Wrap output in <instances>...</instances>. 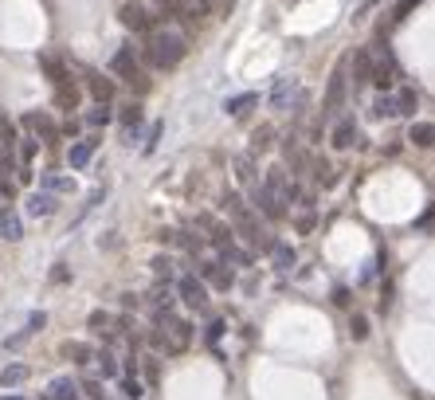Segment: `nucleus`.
Instances as JSON below:
<instances>
[{
  "instance_id": "obj_1",
  "label": "nucleus",
  "mask_w": 435,
  "mask_h": 400,
  "mask_svg": "<svg viewBox=\"0 0 435 400\" xmlns=\"http://www.w3.org/2000/svg\"><path fill=\"white\" fill-rule=\"evenodd\" d=\"M188 43L180 32H149V43H145V59H149V67L153 71H173L180 67V59H185Z\"/></svg>"
},
{
  "instance_id": "obj_2",
  "label": "nucleus",
  "mask_w": 435,
  "mask_h": 400,
  "mask_svg": "<svg viewBox=\"0 0 435 400\" xmlns=\"http://www.w3.org/2000/svg\"><path fill=\"white\" fill-rule=\"evenodd\" d=\"M224 208L231 212V220H236V232L248 239L251 247H263V251H271V239L263 236V228H259L255 212L243 205V196H239V193H228V196H224Z\"/></svg>"
},
{
  "instance_id": "obj_3",
  "label": "nucleus",
  "mask_w": 435,
  "mask_h": 400,
  "mask_svg": "<svg viewBox=\"0 0 435 400\" xmlns=\"http://www.w3.org/2000/svg\"><path fill=\"white\" fill-rule=\"evenodd\" d=\"M110 75H118L122 83H129L137 94L149 91V79H145V71H141V63H137V55H134V47H129V43L114 52V59H110Z\"/></svg>"
},
{
  "instance_id": "obj_4",
  "label": "nucleus",
  "mask_w": 435,
  "mask_h": 400,
  "mask_svg": "<svg viewBox=\"0 0 435 400\" xmlns=\"http://www.w3.org/2000/svg\"><path fill=\"white\" fill-rule=\"evenodd\" d=\"M118 20H122V28L134 32V35H149V32H153V12L145 8L141 0H126V4L118 8Z\"/></svg>"
},
{
  "instance_id": "obj_5",
  "label": "nucleus",
  "mask_w": 435,
  "mask_h": 400,
  "mask_svg": "<svg viewBox=\"0 0 435 400\" xmlns=\"http://www.w3.org/2000/svg\"><path fill=\"white\" fill-rule=\"evenodd\" d=\"M177 295H180L185 307L208 310V287H204V279H197V275H180V279H177Z\"/></svg>"
},
{
  "instance_id": "obj_6",
  "label": "nucleus",
  "mask_w": 435,
  "mask_h": 400,
  "mask_svg": "<svg viewBox=\"0 0 435 400\" xmlns=\"http://www.w3.org/2000/svg\"><path fill=\"white\" fill-rule=\"evenodd\" d=\"M20 126L32 130L35 142H43V145H55V137H59V126H55V118H52V114H43V110L24 114V118H20Z\"/></svg>"
},
{
  "instance_id": "obj_7",
  "label": "nucleus",
  "mask_w": 435,
  "mask_h": 400,
  "mask_svg": "<svg viewBox=\"0 0 435 400\" xmlns=\"http://www.w3.org/2000/svg\"><path fill=\"white\" fill-rule=\"evenodd\" d=\"M345 103V63H337L330 75V86H325V98H322V114H337Z\"/></svg>"
},
{
  "instance_id": "obj_8",
  "label": "nucleus",
  "mask_w": 435,
  "mask_h": 400,
  "mask_svg": "<svg viewBox=\"0 0 435 400\" xmlns=\"http://www.w3.org/2000/svg\"><path fill=\"white\" fill-rule=\"evenodd\" d=\"M197 228H204V239H208L212 247H220V251L231 244V228H228V224H220L216 216H208V212L197 216Z\"/></svg>"
},
{
  "instance_id": "obj_9",
  "label": "nucleus",
  "mask_w": 435,
  "mask_h": 400,
  "mask_svg": "<svg viewBox=\"0 0 435 400\" xmlns=\"http://www.w3.org/2000/svg\"><path fill=\"white\" fill-rule=\"evenodd\" d=\"M86 91H91V98L94 103H106L110 106V98H114V79L110 75H103V71H86Z\"/></svg>"
},
{
  "instance_id": "obj_10",
  "label": "nucleus",
  "mask_w": 435,
  "mask_h": 400,
  "mask_svg": "<svg viewBox=\"0 0 435 400\" xmlns=\"http://www.w3.org/2000/svg\"><path fill=\"white\" fill-rule=\"evenodd\" d=\"M79 103H83V91H79L75 79H67V83H55V106H59L63 114H75Z\"/></svg>"
},
{
  "instance_id": "obj_11",
  "label": "nucleus",
  "mask_w": 435,
  "mask_h": 400,
  "mask_svg": "<svg viewBox=\"0 0 435 400\" xmlns=\"http://www.w3.org/2000/svg\"><path fill=\"white\" fill-rule=\"evenodd\" d=\"M197 279H208V282H216L220 290H228L231 287V271L220 263V259H200V267H197Z\"/></svg>"
},
{
  "instance_id": "obj_12",
  "label": "nucleus",
  "mask_w": 435,
  "mask_h": 400,
  "mask_svg": "<svg viewBox=\"0 0 435 400\" xmlns=\"http://www.w3.org/2000/svg\"><path fill=\"white\" fill-rule=\"evenodd\" d=\"M98 142H103V137H83V142L71 145V154H67L71 169H86V165H91V157H94V149H98Z\"/></svg>"
},
{
  "instance_id": "obj_13",
  "label": "nucleus",
  "mask_w": 435,
  "mask_h": 400,
  "mask_svg": "<svg viewBox=\"0 0 435 400\" xmlns=\"http://www.w3.org/2000/svg\"><path fill=\"white\" fill-rule=\"evenodd\" d=\"M255 208L267 216V220H282V216H286V205H282V200H274L263 185H255Z\"/></svg>"
},
{
  "instance_id": "obj_14",
  "label": "nucleus",
  "mask_w": 435,
  "mask_h": 400,
  "mask_svg": "<svg viewBox=\"0 0 435 400\" xmlns=\"http://www.w3.org/2000/svg\"><path fill=\"white\" fill-rule=\"evenodd\" d=\"M40 67H43V75H47V83H67L71 79V71H67V63L59 59V55H52V52H43L40 55Z\"/></svg>"
},
{
  "instance_id": "obj_15",
  "label": "nucleus",
  "mask_w": 435,
  "mask_h": 400,
  "mask_svg": "<svg viewBox=\"0 0 435 400\" xmlns=\"http://www.w3.org/2000/svg\"><path fill=\"white\" fill-rule=\"evenodd\" d=\"M24 236V220H20L12 208H0V239H8V244H16V239Z\"/></svg>"
},
{
  "instance_id": "obj_16",
  "label": "nucleus",
  "mask_w": 435,
  "mask_h": 400,
  "mask_svg": "<svg viewBox=\"0 0 435 400\" xmlns=\"http://www.w3.org/2000/svg\"><path fill=\"white\" fill-rule=\"evenodd\" d=\"M263 188L274 196V200H282V205H286V200H290V185H286V173H282V169H267V177H263Z\"/></svg>"
},
{
  "instance_id": "obj_17",
  "label": "nucleus",
  "mask_w": 435,
  "mask_h": 400,
  "mask_svg": "<svg viewBox=\"0 0 435 400\" xmlns=\"http://www.w3.org/2000/svg\"><path fill=\"white\" fill-rule=\"evenodd\" d=\"M28 373H32V369H28L24 361H12V365H4V369H0V389H20V384L28 381Z\"/></svg>"
},
{
  "instance_id": "obj_18",
  "label": "nucleus",
  "mask_w": 435,
  "mask_h": 400,
  "mask_svg": "<svg viewBox=\"0 0 435 400\" xmlns=\"http://www.w3.org/2000/svg\"><path fill=\"white\" fill-rule=\"evenodd\" d=\"M59 353H63L67 361H75V365H86V361H94V349L86 345V341H75V338H71V341H63V345H59Z\"/></svg>"
},
{
  "instance_id": "obj_19",
  "label": "nucleus",
  "mask_w": 435,
  "mask_h": 400,
  "mask_svg": "<svg viewBox=\"0 0 435 400\" xmlns=\"http://www.w3.org/2000/svg\"><path fill=\"white\" fill-rule=\"evenodd\" d=\"M47 396L52 400H79V381H71V377H55V381L47 384Z\"/></svg>"
},
{
  "instance_id": "obj_20",
  "label": "nucleus",
  "mask_w": 435,
  "mask_h": 400,
  "mask_svg": "<svg viewBox=\"0 0 435 400\" xmlns=\"http://www.w3.org/2000/svg\"><path fill=\"white\" fill-rule=\"evenodd\" d=\"M353 142H357V122L353 118L337 122V126H333V149H349Z\"/></svg>"
},
{
  "instance_id": "obj_21",
  "label": "nucleus",
  "mask_w": 435,
  "mask_h": 400,
  "mask_svg": "<svg viewBox=\"0 0 435 400\" xmlns=\"http://www.w3.org/2000/svg\"><path fill=\"white\" fill-rule=\"evenodd\" d=\"M408 142L419 145V149H431L435 145V122H416V126L408 130Z\"/></svg>"
},
{
  "instance_id": "obj_22",
  "label": "nucleus",
  "mask_w": 435,
  "mask_h": 400,
  "mask_svg": "<svg viewBox=\"0 0 435 400\" xmlns=\"http://www.w3.org/2000/svg\"><path fill=\"white\" fill-rule=\"evenodd\" d=\"M24 208H28V216H52L55 212V196L52 193H32Z\"/></svg>"
},
{
  "instance_id": "obj_23",
  "label": "nucleus",
  "mask_w": 435,
  "mask_h": 400,
  "mask_svg": "<svg viewBox=\"0 0 435 400\" xmlns=\"http://www.w3.org/2000/svg\"><path fill=\"white\" fill-rule=\"evenodd\" d=\"M110 322H114V318L106 314V310H91V318H86V330H91V333H103V338L110 341V338H114Z\"/></svg>"
},
{
  "instance_id": "obj_24",
  "label": "nucleus",
  "mask_w": 435,
  "mask_h": 400,
  "mask_svg": "<svg viewBox=\"0 0 435 400\" xmlns=\"http://www.w3.org/2000/svg\"><path fill=\"white\" fill-rule=\"evenodd\" d=\"M310 169H314V177H318V185H322V188H330L333 181H337L333 165H330V161H322V157H310Z\"/></svg>"
},
{
  "instance_id": "obj_25",
  "label": "nucleus",
  "mask_w": 435,
  "mask_h": 400,
  "mask_svg": "<svg viewBox=\"0 0 435 400\" xmlns=\"http://www.w3.org/2000/svg\"><path fill=\"white\" fill-rule=\"evenodd\" d=\"M393 98H396V114H404V118H408V114H416L419 98H416V91H412V86H404V91L393 94Z\"/></svg>"
},
{
  "instance_id": "obj_26",
  "label": "nucleus",
  "mask_w": 435,
  "mask_h": 400,
  "mask_svg": "<svg viewBox=\"0 0 435 400\" xmlns=\"http://www.w3.org/2000/svg\"><path fill=\"white\" fill-rule=\"evenodd\" d=\"M353 71H357V75H353L357 83H369V79H373V59H369L365 47H361V52L353 55Z\"/></svg>"
},
{
  "instance_id": "obj_27",
  "label": "nucleus",
  "mask_w": 435,
  "mask_h": 400,
  "mask_svg": "<svg viewBox=\"0 0 435 400\" xmlns=\"http://www.w3.org/2000/svg\"><path fill=\"white\" fill-rule=\"evenodd\" d=\"M259 103V94H236V98H228V103H224V114H243L248 110V106H255Z\"/></svg>"
},
{
  "instance_id": "obj_28",
  "label": "nucleus",
  "mask_w": 435,
  "mask_h": 400,
  "mask_svg": "<svg viewBox=\"0 0 435 400\" xmlns=\"http://www.w3.org/2000/svg\"><path fill=\"white\" fill-rule=\"evenodd\" d=\"M153 8L161 12V16H188V0H153Z\"/></svg>"
},
{
  "instance_id": "obj_29",
  "label": "nucleus",
  "mask_w": 435,
  "mask_h": 400,
  "mask_svg": "<svg viewBox=\"0 0 435 400\" xmlns=\"http://www.w3.org/2000/svg\"><path fill=\"white\" fill-rule=\"evenodd\" d=\"M94 361H98L103 377H118V361H114V349H98V353H94Z\"/></svg>"
},
{
  "instance_id": "obj_30",
  "label": "nucleus",
  "mask_w": 435,
  "mask_h": 400,
  "mask_svg": "<svg viewBox=\"0 0 435 400\" xmlns=\"http://www.w3.org/2000/svg\"><path fill=\"white\" fill-rule=\"evenodd\" d=\"M373 114H376V118H396V98H393V94H381L376 106H373Z\"/></svg>"
},
{
  "instance_id": "obj_31",
  "label": "nucleus",
  "mask_w": 435,
  "mask_h": 400,
  "mask_svg": "<svg viewBox=\"0 0 435 400\" xmlns=\"http://www.w3.org/2000/svg\"><path fill=\"white\" fill-rule=\"evenodd\" d=\"M106 122H110V106H106V103H94V110L86 114V126L98 130V126H106Z\"/></svg>"
},
{
  "instance_id": "obj_32",
  "label": "nucleus",
  "mask_w": 435,
  "mask_h": 400,
  "mask_svg": "<svg viewBox=\"0 0 435 400\" xmlns=\"http://www.w3.org/2000/svg\"><path fill=\"white\" fill-rule=\"evenodd\" d=\"M122 392H126V400H141V396H145V384L137 381L134 373H126V381H122Z\"/></svg>"
},
{
  "instance_id": "obj_33",
  "label": "nucleus",
  "mask_w": 435,
  "mask_h": 400,
  "mask_svg": "<svg viewBox=\"0 0 435 400\" xmlns=\"http://www.w3.org/2000/svg\"><path fill=\"white\" fill-rule=\"evenodd\" d=\"M271 256H274V263H279L282 271H286V267L294 263V251H290L286 244H271Z\"/></svg>"
},
{
  "instance_id": "obj_34",
  "label": "nucleus",
  "mask_w": 435,
  "mask_h": 400,
  "mask_svg": "<svg viewBox=\"0 0 435 400\" xmlns=\"http://www.w3.org/2000/svg\"><path fill=\"white\" fill-rule=\"evenodd\" d=\"M141 122V106L137 103H129L126 110H122V126H126V134H134V126Z\"/></svg>"
},
{
  "instance_id": "obj_35",
  "label": "nucleus",
  "mask_w": 435,
  "mask_h": 400,
  "mask_svg": "<svg viewBox=\"0 0 435 400\" xmlns=\"http://www.w3.org/2000/svg\"><path fill=\"white\" fill-rule=\"evenodd\" d=\"M236 177L243 185H255V173H251V157H236Z\"/></svg>"
},
{
  "instance_id": "obj_36",
  "label": "nucleus",
  "mask_w": 435,
  "mask_h": 400,
  "mask_svg": "<svg viewBox=\"0 0 435 400\" xmlns=\"http://www.w3.org/2000/svg\"><path fill=\"white\" fill-rule=\"evenodd\" d=\"M416 8H419V0H396V8H393V20H396V24H400V20H408L412 12H416Z\"/></svg>"
},
{
  "instance_id": "obj_37",
  "label": "nucleus",
  "mask_w": 435,
  "mask_h": 400,
  "mask_svg": "<svg viewBox=\"0 0 435 400\" xmlns=\"http://www.w3.org/2000/svg\"><path fill=\"white\" fill-rule=\"evenodd\" d=\"M153 275L169 282V279H173V256H157V259H153Z\"/></svg>"
},
{
  "instance_id": "obj_38",
  "label": "nucleus",
  "mask_w": 435,
  "mask_h": 400,
  "mask_svg": "<svg viewBox=\"0 0 435 400\" xmlns=\"http://www.w3.org/2000/svg\"><path fill=\"white\" fill-rule=\"evenodd\" d=\"M349 333H353V341H365V338H369V318H365V314H353Z\"/></svg>"
},
{
  "instance_id": "obj_39",
  "label": "nucleus",
  "mask_w": 435,
  "mask_h": 400,
  "mask_svg": "<svg viewBox=\"0 0 435 400\" xmlns=\"http://www.w3.org/2000/svg\"><path fill=\"white\" fill-rule=\"evenodd\" d=\"M79 389L86 392V400H106V392H103V381H94V377H91V381H79Z\"/></svg>"
},
{
  "instance_id": "obj_40",
  "label": "nucleus",
  "mask_w": 435,
  "mask_h": 400,
  "mask_svg": "<svg viewBox=\"0 0 435 400\" xmlns=\"http://www.w3.org/2000/svg\"><path fill=\"white\" fill-rule=\"evenodd\" d=\"M43 326H47V314H43V310H35V314H28V326H24V333L28 338H32V333H40Z\"/></svg>"
},
{
  "instance_id": "obj_41",
  "label": "nucleus",
  "mask_w": 435,
  "mask_h": 400,
  "mask_svg": "<svg viewBox=\"0 0 435 400\" xmlns=\"http://www.w3.org/2000/svg\"><path fill=\"white\" fill-rule=\"evenodd\" d=\"M286 94H290V79H279V83H274V91H271V103L282 106V103H286Z\"/></svg>"
},
{
  "instance_id": "obj_42",
  "label": "nucleus",
  "mask_w": 435,
  "mask_h": 400,
  "mask_svg": "<svg viewBox=\"0 0 435 400\" xmlns=\"http://www.w3.org/2000/svg\"><path fill=\"white\" fill-rule=\"evenodd\" d=\"M43 185L55 188V193H71V188H75V181H71V177H43Z\"/></svg>"
},
{
  "instance_id": "obj_43",
  "label": "nucleus",
  "mask_w": 435,
  "mask_h": 400,
  "mask_svg": "<svg viewBox=\"0 0 435 400\" xmlns=\"http://www.w3.org/2000/svg\"><path fill=\"white\" fill-rule=\"evenodd\" d=\"M35 149H40V142H35V137H24V142H20V161H32V157H35Z\"/></svg>"
},
{
  "instance_id": "obj_44",
  "label": "nucleus",
  "mask_w": 435,
  "mask_h": 400,
  "mask_svg": "<svg viewBox=\"0 0 435 400\" xmlns=\"http://www.w3.org/2000/svg\"><path fill=\"white\" fill-rule=\"evenodd\" d=\"M157 137H161V122H153V126H149V142H145V154H153V149H157Z\"/></svg>"
},
{
  "instance_id": "obj_45",
  "label": "nucleus",
  "mask_w": 435,
  "mask_h": 400,
  "mask_svg": "<svg viewBox=\"0 0 435 400\" xmlns=\"http://www.w3.org/2000/svg\"><path fill=\"white\" fill-rule=\"evenodd\" d=\"M271 145V126H259V134H255V149H267Z\"/></svg>"
},
{
  "instance_id": "obj_46",
  "label": "nucleus",
  "mask_w": 435,
  "mask_h": 400,
  "mask_svg": "<svg viewBox=\"0 0 435 400\" xmlns=\"http://www.w3.org/2000/svg\"><path fill=\"white\" fill-rule=\"evenodd\" d=\"M220 333H224V322H220V318H216V322H208V345H212V341H220Z\"/></svg>"
},
{
  "instance_id": "obj_47",
  "label": "nucleus",
  "mask_w": 435,
  "mask_h": 400,
  "mask_svg": "<svg viewBox=\"0 0 435 400\" xmlns=\"http://www.w3.org/2000/svg\"><path fill=\"white\" fill-rule=\"evenodd\" d=\"M24 341H28V333H24V330H20V333H12V338H8V341H4V349H20V345H24Z\"/></svg>"
},
{
  "instance_id": "obj_48",
  "label": "nucleus",
  "mask_w": 435,
  "mask_h": 400,
  "mask_svg": "<svg viewBox=\"0 0 435 400\" xmlns=\"http://www.w3.org/2000/svg\"><path fill=\"white\" fill-rule=\"evenodd\" d=\"M145 377H149V384H153V381H157V361H153V358L145 361Z\"/></svg>"
},
{
  "instance_id": "obj_49",
  "label": "nucleus",
  "mask_w": 435,
  "mask_h": 400,
  "mask_svg": "<svg viewBox=\"0 0 435 400\" xmlns=\"http://www.w3.org/2000/svg\"><path fill=\"white\" fill-rule=\"evenodd\" d=\"M298 232H314V216H302V220H298Z\"/></svg>"
},
{
  "instance_id": "obj_50",
  "label": "nucleus",
  "mask_w": 435,
  "mask_h": 400,
  "mask_svg": "<svg viewBox=\"0 0 435 400\" xmlns=\"http://www.w3.org/2000/svg\"><path fill=\"white\" fill-rule=\"evenodd\" d=\"M0 400H28V396H20V392H4Z\"/></svg>"
},
{
  "instance_id": "obj_51",
  "label": "nucleus",
  "mask_w": 435,
  "mask_h": 400,
  "mask_svg": "<svg viewBox=\"0 0 435 400\" xmlns=\"http://www.w3.org/2000/svg\"><path fill=\"white\" fill-rule=\"evenodd\" d=\"M40 400H52V396H47V392H43V396H40Z\"/></svg>"
}]
</instances>
